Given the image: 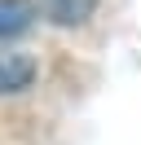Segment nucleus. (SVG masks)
<instances>
[{
	"instance_id": "f257e3e1",
	"label": "nucleus",
	"mask_w": 141,
	"mask_h": 145,
	"mask_svg": "<svg viewBox=\"0 0 141 145\" xmlns=\"http://www.w3.org/2000/svg\"><path fill=\"white\" fill-rule=\"evenodd\" d=\"M35 9H40L49 22H57V27H79V22L93 18L97 0H40Z\"/></svg>"
},
{
	"instance_id": "f03ea898",
	"label": "nucleus",
	"mask_w": 141,
	"mask_h": 145,
	"mask_svg": "<svg viewBox=\"0 0 141 145\" xmlns=\"http://www.w3.org/2000/svg\"><path fill=\"white\" fill-rule=\"evenodd\" d=\"M35 79V62L22 53H0V92H18Z\"/></svg>"
},
{
	"instance_id": "7ed1b4c3",
	"label": "nucleus",
	"mask_w": 141,
	"mask_h": 145,
	"mask_svg": "<svg viewBox=\"0 0 141 145\" xmlns=\"http://www.w3.org/2000/svg\"><path fill=\"white\" fill-rule=\"evenodd\" d=\"M35 18V5L31 0H0V40H13L31 27Z\"/></svg>"
}]
</instances>
